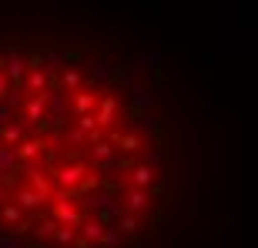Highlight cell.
<instances>
[{
    "label": "cell",
    "instance_id": "obj_1",
    "mask_svg": "<svg viewBox=\"0 0 258 248\" xmlns=\"http://www.w3.org/2000/svg\"><path fill=\"white\" fill-rule=\"evenodd\" d=\"M148 74L158 54L0 24V248H154L171 148Z\"/></svg>",
    "mask_w": 258,
    "mask_h": 248
}]
</instances>
